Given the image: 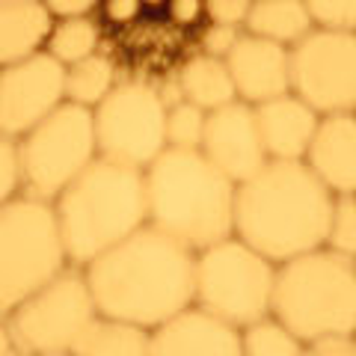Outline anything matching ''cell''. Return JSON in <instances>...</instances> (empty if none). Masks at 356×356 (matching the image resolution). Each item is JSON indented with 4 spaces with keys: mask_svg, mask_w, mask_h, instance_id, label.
I'll use <instances>...</instances> for the list:
<instances>
[{
    "mask_svg": "<svg viewBox=\"0 0 356 356\" xmlns=\"http://www.w3.org/2000/svg\"><path fill=\"white\" fill-rule=\"evenodd\" d=\"M98 158L146 166L166 149V107L154 83L119 81L92 110Z\"/></svg>",
    "mask_w": 356,
    "mask_h": 356,
    "instance_id": "30bf717a",
    "label": "cell"
},
{
    "mask_svg": "<svg viewBox=\"0 0 356 356\" xmlns=\"http://www.w3.org/2000/svg\"><path fill=\"white\" fill-rule=\"evenodd\" d=\"M98 318L83 267L69 264L30 294L6 318L9 332L24 356L69 353L77 336Z\"/></svg>",
    "mask_w": 356,
    "mask_h": 356,
    "instance_id": "9c48e42d",
    "label": "cell"
},
{
    "mask_svg": "<svg viewBox=\"0 0 356 356\" xmlns=\"http://www.w3.org/2000/svg\"><path fill=\"white\" fill-rule=\"evenodd\" d=\"M54 15L42 0H0V69L44 51Z\"/></svg>",
    "mask_w": 356,
    "mask_h": 356,
    "instance_id": "ac0fdd59",
    "label": "cell"
},
{
    "mask_svg": "<svg viewBox=\"0 0 356 356\" xmlns=\"http://www.w3.org/2000/svg\"><path fill=\"white\" fill-rule=\"evenodd\" d=\"M332 199L303 161H267L235 187V238L273 264L321 250Z\"/></svg>",
    "mask_w": 356,
    "mask_h": 356,
    "instance_id": "7a4b0ae2",
    "label": "cell"
},
{
    "mask_svg": "<svg viewBox=\"0 0 356 356\" xmlns=\"http://www.w3.org/2000/svg\"><path fill=\"white\" fill-rule=\"evenodd\" d=\"M166 0H146V6H163Z\"/></svg>",
    "mask_w": 356,
    "mask_h": 356,
    "instance_id": "d590c367",
    "label": "cell"
},
{
    "mask_svg": "<svg viewBox=\"0 0 356 356\" xmlns=\"http://www.w3.org/2000/svg\"><path fill=\"white\" fill-rule=\"evenodd\" d=\"M315 27L356 33V0H303Z\"/></svg>",
    "mask_w": 356,
    "mask_h": 356,
    "instance_id": "4316f807",
    "label": "cell"
},
{
    "mask_svg": "<svg viewBox=\"0 0 356 356\" xmlns=\"http://www.w3.org/2000/svg\"><path fill=\"white\" fill-rule=\"evenodd\" d=\"M255 125L267 161H303L321 116L294 92L255 104Z\"/></svg>",
    "mask_w": 356,
    "mask_h": 356,
    "instance_id": "e0dca14e",
    "label": "cell"
},
{
    "mask_svg": "<svg viewBox=\"0 0 356 356\" xmlns=\"http://www.w3.org/2000/svg\"><path fill=\"white\" fill-rule=\"evenodd\" d=\"M149 341H152V330L98 315L77 336L69 353L72 356H149Z\"/></svg>",
    "mask_w": 356,
    "mask_h": 356,
    "instance_id": "44dd1931",
    "label": "cell"
},
{
    "mask_svg": "<svg viewBox=\"0 0 356 356\" xmlns=\"http://www.w3.org/2000/svg\"><path fill=\"white\" fill-rule=\"evenodd\" d=\"M353 336H356V330H353Z\"/></svg>",
    "mask_w": 356,
    "mask_h": 356,
    "instance_id": "74e56055",
    "label": "cell"
},
{
    "mask_svg": "<svg viewBox=\"0 0 356 356\" xmlns=\"http://www.w3.org/2000/svg\"><path fill=\"white\" fill-rule=\"evenodd\" d=\"M303 356H356V336L321 339L303 348Z\"/></svg>",
    "mask_w": 356,
    "mask_h": 356,
    "instance_id": "d6a6232c",
    "label": "cell"
},
{
    "mask_svg": "<svg viewBox=\"0 0 356 356\" xmlns=\"http://www.w3.org/2000/svg\"><path fill=\"white\" fill-rule=\"evenodd\" d=\"M116 83H119L116 63L107 54H92V57L65 69V102L95 110Z\"/></svg>",
    "mask_w": 356,
    "mask_h": 356,
    "instance_id": "7402d4cb",
    "label": "cell"
},
{
    "mask_svg": "<svg viewBox=\"0 0 356 356\" xmlns=\"http://www.w3.org/2000/svg\"><path fill=\"white\" fill-rule=\"evenodd\" d=\"M98 9H102V18L107 21V24L128 27V24H134V21L143 15L146 0H102Z\"/></svg>",
    "mask_w": 356,
    "mask_h": 356,
    "instance_id": "4dcf8cb0",
    "label": "cell"
},
{
    "mask_svg": "<svg viewBox=\"0 0 356 356\" xmlns=\"http://www.w3.org/2000/svg\"><path fill=\"white\" fill-rule=\"evenodd\" d=\"M199 152L229 178L232 184H241L252 178L267 163V154L255 125V110L243 102H232L217 107L205 116L202 146Z\"/></svg>",
    "mask_w": 356,
    "mask_h": 356,
    "instance_id": "4fadbf2b",
    "label": "cell"
},
{
    "mask_svg": "<svg viewBox=\"0 0 356 356\" xmlns=\"http://www.w3.org/2000/svg\"><path fill=\"white\" fill-rule=\"evenodd\" d=\"M315 27L303 0H252L243 33L291 48Z\"/></svg>",
    "mask_w": 356,
    "mask_h": 356,
    "instance_id": "ffe728a7",
    "label": "cell"
},
{
    "mask_svg": "<svg viewBox=\"0 0 356 356\" xmlns=\"http://www.w3.org/2000/svg\"><path fill=\"white\" fill-rule=\"evenodd\" d=\"M98 158L92 110L63 102L18 140L21 196L57 202V196Z\"/></svg>",
    "mask_w": 356,
    "mask_h": 356,
    "instance_id": "ba28073f",
    "label": "cell"
},
{
    "mask_svg": "<svg viewBox=\"0 0 356 356\" xmlns=\"http://www.w3.org/2000/svg\"><path fill=\"white\" fill-rule=\"evenodd\" d=\"M276 264L235 235L196 252L193 306L243 330L270 315Z\"/></svg>",
    "mask_w": 356,
    "mask_h": 356,
    "instance_id": "52a82bcc",
    "label": "cell"
},
{
    "mask_svg": "<svg viewBox=\"0 0 356 356\" xmlns=\"http://www.w3.org/2000/svg\"><path fill=\"white\" fill-rule=\"evenodd\" d=\"M175 74H178V86H181L184 102L202 107L205 113L238 102V92H235V83H232L226 60L196 54V57L184 60V65Z\"/></svg>",
    "mask_w": 356,
    "mask_h": 356,
    "instance_id": "d6986e66",
    "label": "cell"
},
{
    "mask_svg": "<svg viewBox=\"0 0 356 356\" xmlns=\"http://www.w3.org/2000/svg\"><path fill=\"white\" fill-rule=\"evenodd\" d=\"M291 92L318 116L356 113V33L312 27L288 48Z\"/></svg>",
    "mask_w": 356,
    "mask_h": 356,
    "instance_id": "8fae6325",
    "label": "cell"
},
{
    "mask_svg": "<svg viewBox=\"0 0 356 356\" xmlns=\"http://www.w3.org/2000/svg\"><path fill=\"white\" fill-rule=\"evenodd\" d=\"M51 356H72V353H51Z\"/></svg>",
    "mask_w": 356,
    "mask_h": 356,
    "instance_id": "8d00e7d4",
    "label": "cell"
},
{
    "mask_svg": "<svg viewBox=\"0 0 356 356\" xmlns=\"http://www.w3.org/2000/svg\"><path fill=\"white\" fill-rule=\"evenodd\" d=\"M252 0H205V18L214 24H229V27H243L250 15Z\"/></svg>",
    "mask_w": 356,
    "mask_h": 356,
    "instance_id": "f546056e",
    "label": "cell"
},
{
    "mask_svg": "<svg viewBox=\"0 0 356 356\" xmlns=\"http://www.w3.org/2000/svg\"><path fill=\"white\" fill-rule=\"evenodd\" d=\"M65 102V65L48 51L0 69V134L21 140Z\"/></svg>",
    "mask_w": 356,
    "mask_h": 356,
    "instance_id": "7c38bea8",
    "label": "cell"
},
{
    "mask_svg": "<svg viewBox=\"0 0 356 356\" xmlns=\"http://www.w3.org/2000/svg\"><path fill=\"white\" fill-rule=\"evenodd\" d=\"M54 18H69V15H92L102 0H42Z\"/></svg>",
    "mask_w": 356,
    "mask_h": 356,
    "instance_id": "836d02e7",
    "label": "cell"
},
{
    "mask_svg": "<svg viewBox=\"0 0 356 356\" xmlns=\"http://www.w3.org/2000/svg\"><path fill=\"white\" fill-rule=\"evenodd\" d=\"M98 315L154 330L193 306L196 252L146 222L86 267Z\"/></svg>",
    "mask_w": 356,
    "mask_h": 356,
    "instance_id": "6da1fadb",
    "label": "cell"
},
{
    "mask_svg": "<svg viewBox=\"0 0 356 356\" xmlns=\"http://www.w3.org/2000/svg\"><path fill=\"white\" fill-rule=\"evenodd\" d=\"M205 110L181 102L166 110V149H199L205 131Z\"/></svg>",
    "mask_w": 356,
    "mask_h": 356,
    "instance_id": "d4e9b609",
    "label": "cell"
},
{
    "mask_svg": "<svg viewBox=\"0 0 356 356\" xmlns=\"http://www.w3.org/2000/svg\"><path fill=\"white\" fill-rule=\"evenodd\" d=\"M163 9L175 27H193L205 18V0H166Z\"/></svg>",
    "mask_w": 356,
    "mask_h": 356,
    "instance_id": "1f68e13d",
    "label": "cell"
},
{
    "mask_svg": "<svg viewBox=\"0 0 356 356\" xmlns=\"http://www.w3.org/2000/svg\"><path fill=\"white\" fill-rule=\"evenodd\" d=\"M69 267L51 202L15 196L0 208V318Z\"/></svg>",
    "mask_w": 356,
    "mask_h": 356,
    "instance_id": "8992f818",
    "label": "cell"
},
{
    "mask_svg": "<svg viewBox=\"0 0 356 356\" xmlns=\"http://www.w3.org/2000/svg\"><path fill=\"white\" fill-rule=\"evenodd\" d=\"M226 65L238 102L250 107L291 92V60H288L285 44L243 33L226 57Z\"/></svg>",
    "mask_w": 356,
    "mask_h": 356,
    "instance_id": "5bb4252c",
    "label": "cell"
},
{
    "mask_svg": "<svg viewBox=\"0 0 356 356\" xmlns=\"http://www.w3.org/2000/svg\"><path fill=\"white\" fill-rule=\"evenodd\" d=\"M21 196V163H18V140L0 134V208Z\"/></svg>",
    "mask_w": 356,
    "mask_h": 356,
    "instance_id": "83f0119b",
    "label": "cell"
},
{
    "mask_svg": "<svg viewBox=\"0 0 356 356\" xmlns=\"http://www.w3.org/2000/svg\"><path fill=\"white\" fill-rule=\"evenodd\" d=\"M303 163L332 196H356V113L321 116Z\"/></svg>",
    "mask_w": 356,
    "mask_h": 356,
    "instance_id": "2e32d148",
    "label": "cell"
},
{
    "mask_svg": "<svg viewBox=\"0 0 356 356\" xmlns=\"http://www.w3.org/2000/svg\"><path fill=\"white\" fill-rule=\"evenodd\" d=\"M303 348L306 344L273 315H267L241 330L243 356H303Z\"/></svg>",
    "mask_w": 356,
    "mask_h": 356,
    "instance_id": "cb8c5ba5",
    "label": "cell"
},
{
    "mask_svg": "<svg viewBox=\"0 0 356 356\" xmlns=\"http://www.w3.org/2000/svg\"><path fill=\"white\" fill-rule=\"evenodd\" d=\"M149 356H243L241 330L191 306L152 330Z\"/></svg>",
    "mask_w": 356,
    "mask_h": 356,
    "instance_id": "9a60e30c",
    "label": "cell"
},
{
    "mask_svg": "<svg viewBox=\"0 0 356 356\" xmlns=\"http://www.w3.org/2000/svg\"><path fill=\"white\" fill-rule=\"evenodd\" d=\"M0 356H24V353H21V348L15 344L13 332H9L6 318H0Z\"/></svg>",
    "mask_w": 356,
    "mask_h": 356,
    "instance_id": "e575fe53",
    "label": "cell"
},
{
    "mask_svg": "<svg viewBox=\"0 0 356 356\" xmlns=\"http://www.w3.org/2000/svg\"><path fill=\"white\" fill-rule=\"evenodd\" d=\"M98 44H102V30H98L95 18L92 15H69V18H54L44 51L69 69V65L98 54Z\"/></svg>",
    "mask_w": 356,
    "mask_h": 356,
    "instance_id": "603a6c76",
    "label": "cell"
},
{
    "mask_svg": "<svg viewBox=\"0 0 356 356\" xmlns=\"http://www.w3.org/2000/svg\"><path fill=\"white\" fill-rule=\"evenodd\" d=\"M241 36H243V27H229V24H214V21H208V27L202 33V54L226 60Z\"/></svg>",
    "mask_w": 356,
    "mask_h": 356,
    "instance_id": "f1b7e54d",
    "label": "cell"
},
{
    "mask_svg": "<svg viewBox=\"0 0 356 356\" xmlns=\"http://www.w3.org/2000/svg\"><path fill=\"white\" fill-rule=\"evenodd\" d=\"M270 315L303 344L353 336L356 259L321 247L276 264Z\"/></svg>",
    "mask_w": 356,
    "mask_h": 356,
    "instance_id": "5b68a950",
    "label": "cell"
},
{
    "mask_svg": "<svg viewBox=\"0 0 356 356\" xmlns=\"http://www.w3.org/2000/svg\"><path fill=\"white\" fill-rule=\"evenodd\" d=\"M324 247L356 259V196H336L330 211V226Z\"/></svg>",
    "mask_w": 356,
    "mask_h": 356,
    "instance_id": "484cf974",
    "label": "cell"
},
{
    "mask_svg": "<svg viewBox=\"0 0 356 356\" xmlns=\"http://www.w3.org/2000/svg\"><path fill=\"white\" fill-rule=\"evenodd\" d=\"M69 264L86 267L149 222L146 172L95 158L54 202Z\"/></svg>",
    "mask_w": 356,
    "mask_h": 356,
    "instance_id": "277c9868",
    "label": "cell"
},
{
    "mask_svg": "<svg viewBox=\"0 0 356 356\" xmlns=\"http://www.w3.org/2000/svg\"><path fill=\"white\" fill-rule=\"evenodd\" d=\"M143 172L154 229L193 252L235 235L238 184H232L199 149H163Z\"/></svg>",
    "mask_w": 356,
    "mask_h": 356,
    "instance_id": "3957f363",
    "label": "cell"
}]
</instances>
